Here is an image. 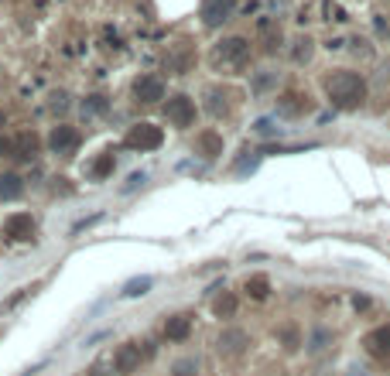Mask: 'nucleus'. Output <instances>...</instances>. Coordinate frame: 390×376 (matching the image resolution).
I'll return each mask as SVG.
<instances>
[{"instance_id":"34","label":"nucleus","mask_w":390,"mask_h":376,"mask_svg":"<svg viewBox=\"0 0 390 376\" xmlns=\"http://www.w3.org/2000/svg\"><path fill=\"white\" fill-rule=\"evenodd\" d=\"M350 376H363V370H350Z\"/></svg>"},{"instance_id":"10","label":"nucleus","mask_w":390,"mask_h":376,"mask_svg":"<svg viewBox=\"0 0 390 376\" xmlns=\"http://www.w3.org/2000/svg\"><path fill=\"white\" fill-rule=\"evenodd\" d=\"M48 147L55 151V154H72L79 147V130L69 124H58L52 126V133H48Z\"/></svg>"},{"instance_id":"32","label":"nucleus","mask_w":390,"mask_h":376,"mask_svg":"<svg viewBox=\"0 0 390 376\" xmlns=\"http://www.w3.org/2000/svg\"><path fill=\"white\" fill-rule=\"evenodd\" d=\"M89 376H107V370H103V366H93V370H89Z\"/></svg>"},{"instance_id":"17","label":"nucleus","mask_w":390,"mask_h":376,"mask_svg":"<svg viewBox=\"0 0 390 376\" xmlns=\"http://www.w3.org/2000/svg\"><path fill=\"white\" fill-rule=\"evenodd\" d=\"M247 294H250L254 301H264V297L271 294V277H267V274H254V277H247Z\"/></svg>"},{"instance_id":"25","label":"nucleus","mask_w":390,"mask_h":376,"mask_svg":"<svg viewBox=\"0 0 390 376\" xmlns=\"http://www.w3.org/2000/svg\"><path fill=\"white\" fill-rule=\"evenodd\" d=\"M110 171H114V154H103L93 161V178H107Z\"/></svg>"},{"instance_id":"16","label":"nucleus","mask_w":390,"mask_h":376,"mask_svg":"<svg viewBox=\"0 0 390 376\" xmlns=\"http://www.w3.org/2000/svg\"><path fill=\"white\" fill-rule=\"evenodd\" d=\"M21 195H24V178H21V174H14V171L0 174V199L14 202V199H21Z\"/></svg>"},{"instance_id":"12","label":"nucleus","mask_w":390,"mask_h":376,"mask_svg":"<svg viewBox=\"0 0 390 376\" xmlns=\"http://www.w3.org/2000/svg\"><path fill=\"white\" fill-rule=\"evenodd\" d=\"M195 154H198L202 161H216V158H223V133H216V130H202V133L195 137Z\"/></svg>"},{"instance_id":"6","label":"nucleus","mask_w":390,"mask_h":376,"mask_svg":"<svg viewBox=\"0 0 390 376\" xmlns=\"http://www.w3.org/2000/svg\"><path fill=\"white\" fill-rule=\"evenodd\" d=\"M216 349H219V356L236 359V356H243L250 349V335L243 332V329H223L219 338H216Z\"/></svg>"},{"instance_id":"23","label":"nucleus","mask_w":390,"mask_h":376,"mask_svg":"<svg viewBox=\"0 0 390 376\" xmlns=\"http://www.w3.org/2000/svg\"><path fill=\"white\" fill-rule=\"evenodd\" d=\"M274 85H277V72H271V69H264V72L254 76V92H267Z\"/></svg>"},{"instance_id":"27","label":"nucleus","mask_w":390,"mask_h":376,"mask_svg":"<svg viewBox=\"0 0 390 376\" xmlns=\"http://www.w3.org/2000/svg\"><path fill=\"white\" fill-rule=\"evenodd\" d=\"M254 133L257 137H281V126H274V120H257L254 124Z\"/></svg>"},{"instance_id":"24","label":"nucleus","mask_w":390,"mask_h":376,"mask_svg":"<svg viewBox=\"0 0 390 376\" xmlns=\"http://www.w3.org/2000/svg\"><path fill=\"white\" fill-rule=\"evenodd\" d=\"M171 376H198V363L195 359H175V366H171Z\"/></svg>"},{"instance_id":"22","label":"nucleus","mask_w":390,"mask_h":376,"mask_svg":"<svg viewBox=\"0 0 390 376\" xmlns=\"http://www.w3.org/2000/svg\"><path fill=\"white\" fill-rule=\"evenodd\" d=\"M277 338L284 342V349H298V345H302V332H298V325H281V329H277Z\"/></svg>"},{"instance_id":"14","label":"nucleus","mask_w":390,"mask_h":376,"mask_svg":"<svg viewBox=\"0 0 390 376\" xmlns=\"http://www.w3.org/2000/svg\"><path fill=\"white\" fill-rule=\"evenodd\" d=\"M38 147H41V140L31 133V130H24V133H17V140H14V158H21V161H35V158H38Z\"/></svg>"},{"instance_id":"8","label":"nucleus","mask_w":390,"mask_h":376,"mask_svg":"<svg viewBox=\"0 0 390 376\" xmlns=\"http://www.w3.org/2000/svg\"><path fill=\"white\" fill-rule=\"evenodd\" d=\"M236 10V0H202V24L205 28H219L223 21H230Z\"/></svg>"},{"instance_id":"26","label":"nucleus","mask_w":390,"mask_h":376,"mask_svg":"<svg viewBox=\"0 0 390 376\" xmlns=\"http://www.w3.org/2000/svg\"><path fill=\"white\" fill-rule=\"evenodd\" d=\"M107 106H110V103H107V96H100V92H96V96H89V99L82 103V110H86V113H107Z\"/></svg>"},{"instance_id":"11","label":"nucleus","mask_w":390,"mask_h":376,"mask_svg":"<svg viewBox=\"0 0 390 376\" xmlns=\"http://www.w3.org/2000/svg\"><path fill=\"white\" fill-rule=\"evenodd\" d=\"M305 113H309V96H302V92H284V96H277V117L298 120V117H305Z\"/></svg>"},{"instance_id":"3","label":"nucleus","mask_w":390,"mask_h":376,"mask_svg":"<svg viewBox=\"0 0 390 376\" xmlns=\"http://www.w3.org/2000/svg\"><path fill=\"white\" fill-rule=\"evenodd\" d=\"M195 99L192 96H185V92H178V96H171L168 103H164V117H168V124L178 126V130H185V126L195 124Z\"/></svg>"},{"instance_id":"1","label":"nucleus","mask_w":390,"mask_h":376,"mask_svg":"<svg viewBox=\"0 0 390 376\" xmlns=\"http://www.w3.org/2000/svg\"><path fill=\"white\" fill-rule=\"evenodd\" d=\"M325 96L336 110H359L370 96V85L359 72L352 69H336L329 79H325Z\"/></svg>"},{"instance_id":"20","label":"nucleus","mask_w":390,"mask_h":376,"mask_svg":"<svg viewBox=\"0 0 390 376\" xmlns=\"http://www.w3.org/2000/svg\"><path fill=\"white\" fill-rule=\"evenodd\" d=\"M151 288H155V277H134V281L123 284L120 294H123V297H141V294H148Z\"/></svg>"},{"instance_id":"21","label":"nucleus","mask_w":390,"mask_h":376,"mask_svg":"<svg viewBox=\"0 0 390 376\" xmlns=\"http://www.w3.org/2000/svg\"><path fill=\"white\" fill-rule=\"evenodd\" d=\"M205 99H209V113H216V117H223L230 106H226V92L219 89V85H212V89H205Z\"/></svg>"},{"instance_id":"29","label":"nucleus","mask_w":390,"mask_h":376,"mask_svg":"<svg viewBox=\"0 0 390 376\" xmlns=\"http://www.w3.org/2000/svg\"><path fill=\"white\" fill-rule=\"evenodd\" d=\"M144 181H148V174H144V171H134V174L127 178V185H123L120 192H134V188H137V185H144Z\"/></svg>"},{"instance_id":"31","label":"nucleus","mask_w":390,"mask_h":376,"mask_svg":"<svg viewBox=\"0 0 390 376\" xmlns=\"http://www.w3.org/2000/svg\"><path fill=\"white\" fill-rule=\"evenodd\" d=\"M380 76H384V83H390V58L384 62V69H380Z\"/></svg>"},{"instance_id":"5","label":"nucleus","mask_w":390,"mask_h":376,"mask_svg":"<svg viewBox=\"0 0 390 376\" xmlns=\"http://www.w3.org/2000/svg\"><path fill=\"white\" fill-rule=\"evenodd\" d=\"M3 236L7 240H14V243H24V240H31L35 236V219H31V212H10L7 219H3Z\"/></svg>"},{"instance_id":"15","label":"nucleus","mask_w":390,"mask_h":376,"mask_svg":"<svg viewBox=\"0 0 390 376\" xmlns=\"http://www.w3.org/2000/svg\"><path fill=\"white\" fill-rule=\"evenodd\" d=\"M189 332H192V315H171L168 322H164V335L171 338V342H185L189 338Z\"/></svg>"},{"instance_id":"13","label":"nucleus","mask_w":390,"mask_h":376,"mask_svg":"<svg viewBox=\"0 0 390 376\" xmlns=\"http://www.w3.org/2000/svg\"><path fill=\"white\" fill-rule=\"evenodd\" d=\"M134 96H137V103H161L164 99V83L157 79V76H141L137 83H134Z\"/></svg>"},{"instance_id":"7","label":"nucleus","mask_w":390,"mask_h":376,"mask_svg":"<svg viewBox=\"0 0 390 376\" xmlns=\"http://www.w3.org/2000/svg\"><path fill=\"white\" fill-rule=\"evenodd\" d=\"M141 359H144L141 345H137V342H123L117 352H114V373H120V376L137 373V370H141Z\"/></svg>"},{"instance_id":"19","label":"nucleus","mask_w":390,"mask_h":376,"mask_svg":"<svg viewBox=\"0 0 390 376\" xmlns=\"http://www.w3.org/2000/svg\"><path fill=\"white\" fill-rule=\"evenodd\" d=\"M329 342H332V332L318 325V329H312V335H309V342H305V349H309L312 356H318V352H325V349H329Z\"/></svg>"},{"instance_id":"4","label":"nucleus","mask_w":390,"mask_h":376,"mask_svg":"<svg viewBox=\"0 0 390 376\" xmlns=\"http://www.w3.org/2000/svg\"><path fill=\"white\" fill-rule=\"evenodd\" d=\"M247 58H250V42L240 35H230L216 44V62H223V65H243Z\"/></svg>"},{"instance_id":"2","label":"nucleus","mask_w":390,"mask_h":376,"mask_svg":"<svg viewBox=\"0 0 390 376\" xmlns=\"http://www.w3.org/2000/svg\"><path fill=\"white\" fill-rule=\"evenodd\" d=\"M123 144L130 147V151H157L161 144H164V130L155 124H134L127 130V137H123Z\"/></svg>"},{"instance_id":"9","label":"nucleus","mask_w":390,"mask_h":376,"mask_svg":"<svg viewBox=\"0 0 390 376\" xmlns=\"http://www.w3.org/2000/svg\"><path fill=\"white\" fill-rule=\"evenodd\" d=\"M363 345H366V352L373 359H380L384 366H390V325H377L373 332H366Z\"/></svg>"},{"instance_id":"28","label":"nucleus","mask_w":390,"mask_h":376,"mask_svg":"<svg viewBox=\"0 0 390 376\" xmlns=\"http://www.w3.org/2000/svg\"><path fill=\"white\" fill-rule=\"evenodd\" d=\"M298 48H295V62H309L312 58V38H298Z\"/></svg>"},{"instance_id":"18","label":"nucleus","mask_w":390,"mask_h":376,"mask_svg":"<svg viewBox=\"0 0 390 376\" xmlns=\"http://www.w3.org/2000/svg\"><path fill=\"white\" fill-rule=\"evenodd\" d=\"M236 304H240V301H236V294L223 291L219 297H216V301H212V315H216V318H233V315H236Z\"/></svg>"},{"instance_id":"30","label":"nucleus","mask_w":390,"mask_h":376,"mask_svg":"<svg viewBox=\"0 0 390 376\" xmlns=\"http://www.w3.org/2000/svg\"><path fill=\"white\" fill-rule=\"evenodd\" d=\"M107 335H110V329H103V332L89 335V338H86V345H96V342H100V338H107Z\"/></svg>"},{"instance_id":"33","label":"nucleus","mask_w":390,"mask_h":376,"mask_svg":"<svg viewBox=\"0 0 390 376\" xmlns=\"http://www.w3.org/2000/svg\"><path fill=\"white\" fill-rule=\"evenodd\" d=\"M3 151H7V144H3V137H0V154H3Z\"/></svg>"}]
</instances>
